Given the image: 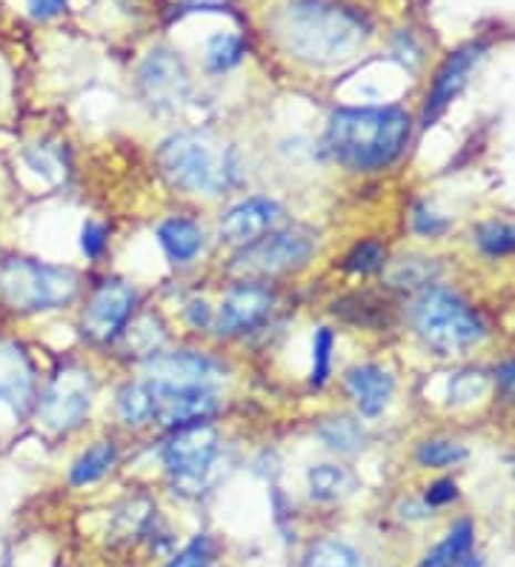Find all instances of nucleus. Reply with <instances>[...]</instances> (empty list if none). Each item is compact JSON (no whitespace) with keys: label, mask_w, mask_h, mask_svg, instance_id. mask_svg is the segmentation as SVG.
<instances>
[{"label":"nucleus","mask_w":515,"mask_h":567,"mask_svg":"<svg viewBox=\"0 0 515 567\" xmlns=\"http://www.w3.org/2000/svg\"><path fill=\"white\" fill-rule=\"evenodd\" d=\"M444 227H446V221L435 218L433 213H424V209H419V215H415V229H419V233H424V236H435V233H441Z\"/></svg>","instance_id":"4c0bfd02"},{"label":"nucleus","mask_w":515,"mask_h":567,"mask_svg":"<svg viewBox=\"0 0 515 567\" xmlns=\"http://www.w3.org/2000/svg\"><path fill=\"white\" fill-rule=\"evenodd\" d=\"M27 161L34 173H43L47 178H52V169H58V166H61L58 164V158H52V153H49L47 146H34V150H29Z\"/></svg>","instance_id":"72a5a7b5"},{"label":"nucleus","mask_w":515,"mask_h":567,"mask_svg":"<svg viewBox=\"0 0 515 567\" xmlns=\"http://www.w3.org/2000/svg\"><path fill=\"white\" fill-rule=\"evenodd\" d=\"M161 341H164V332H161L158 321L152 319V316L141 319L130 332H126V344H130V350H137V353L155 355Z\"/></svg>","instance_id":"cd10ccee"},{"label":"nucleus","mask_w":515,"mask_h":567,"mask_svg":"<svg viewBox=\"0 0 515 567\" xmlns=\"http://www.w3.org/2000/svg\"><path fill=\"white\" fill-rule=\"evenodd\" d=\"M347 390L356 399L358 410L370 419L384 413V408L390 404L392 390H395V381L387 370L375 364H361L352 367L350 373H347Z\"/></svg>","instance_id":"f3484780"},{"label":"nucleus","mask_w":515,"mask_h":567,"mask_svg":"<svg viewBox=\"0 0 515 567\" xmlns=\"http://www.w3.org/2000/svg\"><path fill=\"white\" fill-rule=\"evenodd\" d=\"M158 238L161 247L166 249V256L178 264L193 261L200 247H204V233L193 221H184V218H172V221L161 224Z\"/></svg>","instance_id":"a211bd4d"},{"label":"nucleus","mask_w":515,"mask_h":567,"mask_svg":"<svg viewBox=\"0 0 515 567\" xmlns=\"http://www.w3.org/2000/svg\"><path fill=\"white\" fill-rule=\"evenodd\" d=\"M244 55V43L235 35H215L206 47V66L213 72H227L233 70L235 63Z\"/></svg>","instance_id":"393cba45"},{"label":"nucleus","mask_w":515,"mask_h":567,"mask_svg":"<svg viewBox=\"0 0 515 567\" xmlns=\"http://www.w3.org/2000/svg\"><path fill=\"white\" fill-rule=\"evenodd\" d=\"M272 310V292L255 284H244L238 290H233L220 307L218 330L233 336V332H247L253 327L261 324Z\"/></svg>","instance_id":"dca6fc26"},{"label":"nucleus","mask_w":515,"mask_h":567,"mask_svg":"<svg viewBox=\"0 0 515 567\" xmlns=\"http://www.w3.org/2000/svg\"><path fill=\"white\" fill-rule=\"evenodd\" d=\"M415 330L435 353L453 355L484 339V324L459 296L446 290H426L412 310Z\"/></svg>","instance_id":"39448f33"},{"label":"nucleus","mask_w":515,"mask_h":567,"mask_svg":"<svg viewBox=\"0 0 515 567\" xmlns=\"http://www.w3.org/2000/svg\"><path fill=\"white\" fill-rule=\"evenodd\" d=\"M478 247L487 256H507L515 252V224H487L478 229Z\"/></svg>","instance_id":"a878e982"},{"label":"nucleus","mask_w":515,"mask_h":567,"mask_svg":"<svg viewBox=\"0 0 515 567\" xmlns=\"http://www.w3.org/2000/svg\"><path fill=\"white\" fill-rule=\"evenodd\" d=\"M146 375H150V384L181 390H215L227 379L224 367L200 353H189V350L155 353L146 361Z\"/></svg>","instance_id":"1a4fd4ad"},{"label":"nucleus","mask_w":515,"mask_h":567,"mask_svg":"<svg viewBox=\"0 0 515 567\" xmlns=\"http://www.w3.org/2000/svg\"><path fill=\"white\" fill-rule=\"evenodd\" d=\"M218 453V433L209 424H186L164 447V464L172 485L186 496L200 493Z\"/></svg>","instance_id":"0eeeda50"},{"label":"nucleus","mask_w":515,"mask_h":567,"mask_svg":"<svg viewBox=\"0 0 515 567\" xmlns=\"http://www.w3.org/2000/svg\"><path fill=\"white\" fill-rule=\"evenodd\" d=\"M470 545H473V525L470 522H459L453 530L446 533V539L441 542L435 550L426 554L421 567H455L467 559Z\"/></svg>","instance_id":"6ab92c4d"},{"label":"nucleus","mask_w":515,"mask_h":567,"mask_svg":"<svg viewBox=\"0 0 515 567\" xmlns=\"http://www.w3.org/2000/svg\"><path fill=\"white\" fill-rule=\"evenodd\" d=\"M75 296L78 276L66 267H52L18 256L0 261V301L12 310H55L69 305Z\"/></svg>","instance_id":"20e7f679"},{"label":"nucleus","mask_w":515,"mask_h":567,"mask_svg":"<svg viewBox=\"0 0 515 567\" xmlns=\"http://www.w3.org/2000/svg\"><path fill=\"white\" fill-rule=\"evenodd\" d=\"M352 476L343 467H336V464H321V467H312L309 471V491H312V498L318 502H336V498L347 496L352 491Z\"/></svg>","instance_id":"4be33fe9"},{"label":"nucleus","mask_w":515,"mask_h":567,"mask_svg":"<svg viewBox=\"0 0 515 567\" xmlns=\"http://www.w3.org/2000/svg\"><path fill=\"white\" fill-rule=\"evenodd\" d=\"M209 561H213V547H209V542L195 539L193 545H186L166 567H209Z\"/></svg>","instance_id":"2f4dec72"},{"label":"nucleus","mask_w":515,"mask_h":567,"mask_svg":"<svg viewBox=\"0 0 515 567\" xmlns=\"http://www.w3.org/2000/svg\"><path fill=\"white\" fill-rule=\"evenodd\" d=\"M189 321H193V324H206V321H209V307L204 305V301H193V305H189Z\"/></svg>","instance_id":"58836bf2"},{"label":"nucleus","mask_w":515,"mask_h":567,"mask_svg":"<svg viewBox=\"0 0 515 567\" xmlns=\"http://www.w3.org/2000/svg\"><path fill=\"white\" fill-rule=\"evenodd\" d=\"M332 344H336L332 330L321 327V330L316 332V341H312V384H316V388H321L323 381H327V375H330Z\"/></svg>","instance_id":"c85d7f7f"},{"label":"nucleus","mask_w":515,"mask_h":567,"mask_svg":"<svg viewBox=\"0 0 515 567\" xmlns=\"http://www.w3.org/2000/svg\"><path fill=\"white\" fill-rule=\"evenodd\" d=\"M303 567H364L361 559L352 554L350 547L341 542H318L316 547H309Z\"/></svg>","instance_id":"b1692460"},{"label":"nucleus","mask_w":515,"mask_h":567,"mask_svg":"<svg viewBox=\"0 0 515 567\" xmlns=\"http://www.w3.org/2000/svg\"><path fill=\"white\" fill-rule=\"evenodd\" d=\"M117 413L126 424H144L152 419V390L150 384H126L117 393Z\"/></svg>","instance_id":"5701e85b"},{"label":"nucleus","mask_w":515,"mask_h":567,"mask_svg":"<svg viewBox=\"0 0 515 567\" xmlns=\"http://www.w3.org/2000/svg\"><path fill=\"white\" fill-rule=\"evenodd\" d=\"M29 12L38 21H49V18H58V14L66 9V0H27Z\"/></svg>","instance_id":"f704fd0d"},{"label":"nucleus","mask_w":515,"mask_h":567,"mask_svg":"<svg viewBox=\"0 0 515 567\" xmlns=\"http://www.w3.org/2000/svg\"><path fill=\"white\" fill-rule=\"evenodd\" d=\"M495 381H498V390H502L507 399H515V361H507L495 370Z\"/></svg>","instance_id":"e433bc0d"},{"label":"nucleus","mask_w":515,"mask_h":567,"mask_svg":"<svg viewBox=\"0 0 515 567\" xmlns=\"http://www.w3.org/2000/svg\"><path fill=\"white\" fill-rule=\"evenodd\" d=\"M34 393V367L23 347L0 341V402H7L14 413H27Z\"/></svg>","instance_id":"2eb2a0df"},{"label":"nucleus","mask_w":515,"mask_h":567,"mask_svg":"<svg viewBox=\"0 0 515 567\" xmlns=\"http://www.w3.org/2000/svg\"><path fill=\"white\" fill-rule=\"evenodd\" d=\"M464 456H467V450L455 442H444V439L421 444L419 450V462L426 464V467H450V464L461 462Z\"/></svg>","instance_id":"bb28decb"},{"label":"nucleus","mask_w":515,"mask_h":567,"mask_svg":"<svg viewBox=\"0 0 515 567\" xmlns=\"http://www.w3.org/2000/svg\"><path fill=\"white\" fill-rule=\"evenodd\" d=\"M141 92L155 110H175L189 92V72L172 49H152L141 63Z\"/></svg>","instance_id":"9d476101"},{"label":"nucleus","mask_w":515,"mask_h":567,"mask_svg":"<svg viewBox=\"0 0 515 567\" xmlns=\"http://www.w3.org/2000/svg\"><path fill=\"white\" fill-rule=\"evenodd\" d=\"M316 252V236L309 229H275L235 256L233 272L247 278H267L298 270Z\"/></svg>","instance_id":"423d86ee"},{"label":"nucleus","mask_w":515,"mask_h":567,"mask_svg":"<svg viewBox=\"0 0 515 567\" xmlns=\"http://www.w3.org/2000/svg\"><path fill=\"white\" fill-rule=\"evenodd\" d=\"M81 249L86 258H97L106 249V227L97 221H86L81 229Z\"/></svg>","instance_id":"473e14b6"},{"label":"nucleus","mask_w":515,"mask_h":567,"mask_svg":"<svg viewBox=\"0 0 515 567\" xmlns=\"http://www.w3.org/2000/svg\"><path fill=\"white\" fill-rule=\"evenodd\" d=\"M269 29L289 55L318 70L350 63L370 41L364 14L338 0H284L269 12Z\"/></svg>","instance_id":"f257e3e1"},{"label":"nucleus","mask_w":515,"mask_h":567,"mask_svg":"<svg viewBox=\"0 0 515 567\" xmlns=\"http://www.w3.org/2000/svg\"><path fill=\"white\" fill-rule=\"evenodd\" d=\"M161 173L186 193L218 195L229 187V153L204 132H175L158 146Z\"/></svg>","instance_id":"7ed1b4c3"},{"label":"nucleus","mask_w":515,"mask_h":567,"mask_svg":"<svg viewBox=\"0 0 515 567\" xmlns=\"http://www.w3.org/2000/svg\"><path fill=\"white\" fill-rule=\"evenodd\" d=\"M92 375L81 367H66L52 379L47 393L38 402V419L52 433H63L83 422V415L90 413L92 404Z\"/></svg>","instance_id":"6e6552de"},{"label":"nucleus","mask_w":515,"mask_h":567,"mask_svg":"<svg viewBox=\"0 0 515 567\" xmlns=\"http://www.w3.org/2000/svg\"><path fill=\"white\" fill-rule=\"evenodd\" d=\"M384 261H387L384 247H381L378 241H364L352 249L350 258H347V267H350L352 272H361V276H367V272L381 270V267H384Z\"/></svg>","instance_id":"c756f323"},{"label":"nucleus","mask_w":515,"mask_h":567,"mask_svg":"<svg viewBox=\"0 0 515 567\" xmlns=\"http://www.w3.org/2000/svg\"><path fill=\"white\" fill-rule=\"evenodd\" d=\"M132 307H135V292L121 281H106L83 312V330L95 341L115 339L132 316Z\"/></svg>","instance_id":"9b49d317"},{"label":"nucleus","mask_w":515,"mask_h":567,"mask_svg":"<svg viewBox=\"0 0 515 567\" xmlns=\"http://www.w3.org/2000/svg\"><path fill=\"white\" fill-rule=\"evenodd\" d=\"M152 390V415L164 427H186L198 424L218 410L213 390H181V388H158L150 384Z\"/></svg>","instance_id":"ddd939ff"},{"label":"nucleus","mask_w":515,"mask_h":567,"mask_svg":"<svg viewBox=\"0 0 515 567\" xmlns=\"http://www.w3.org/2000/svg\"><path fill=\"white\" fill-rule=\"evenodd\" d=\"M430 278H433V267H430V264H424L421 258H410V261L404 258V261L392 270L390 281L395 284V287H406V290H412V287H424Z\"/></svg>","instance_id":"7c9ffc66"},{"label":"nucleus","mask_w":515,"mask_h":567,"mask_svg":"<svg viewBox=\"0 0 515 567\" xmlns=\"http://www.w3.org/2000/svg\"><path fill=\"white\" fill-rule=\"evenodd\" d=\"M318 439L338 453H356V450L364 447L367 436L361 424L341 415V419H327V422L318 424Z\"/></svg>","instance_id":"412c9836"},{"label":"nucleus","mask_w":515,"mask_h":567,"mask_svg":"<svg viewBox=\"0 0 515 567\" xmlns=\"http://www.w3.org/2000/svg\"><path fill=\"white\" fill-rule=\"evenodd\" d=\"M284 224V207L269 198H247V202L235 204L224 221H220V236L227 238L229 244L238 247H249L258 238L269 236Z\"/></svg>","instance_id":"f8f14e48"},{"label":"nucleus","mask_w":515,"mask_h":567,"mask_svg":"<svg viewBox=\"0 0 515 567\" xmlns=\"http://www.w3.org/2000/svg\"><path fill=\"white\" fill-rule=\"evenodd\" d=\"M459 496V491H455V485L453 482H435L433 487H430V491H426V505H433V507H439V505H446V502H453V498Z\"/></svg>","instance_id":"c9c22d12"},{"label":"nucleus","mask_w":515,"mask_h":567,"mask_svg":"<svg viewBox=\"0 0 515 567\" xmlns=\"http://www.w3.org/2000/svg\"><path fill=\"white\" fill-rule=\"evenodd\" d=\"M117 453L110 442H97L92 444L75 464H72V471H69V478H72V485H92L101 476L110 473V467L115 464Z\"/></svg>","instance_id":"aec40b11"},{"label":"nucleus","mask_w":515,"mask_h":567,"mask_svg":"<svg viewBox=\"0 0 515 567\" xmlns=\"http://www.w3.org/2000/svg\"><path fill=\"white\" fill-rule=\"evenodd\" d=\"M410 118L399 106H356L332 112L327 153L350 169H381L404 153Z\"/></svg>","instance_id":"f03ea898"},{"label":"nucleus","mask_w":515,"mask_h":567,"mask_svg":"<svg viewBox=\"0 0 515 567\" xmlns=\"http://www.w3.org/2000/svg\"><path fill=\"white\" fill-rule=\"evenodd\" d=\"M484 43H470V47L459 49L453 58H446V63L439 70L433 81V90L426 95L424 106V126H430L433 121H439L444 115V110L453 104V97L459 95L464 86H467V78L473 72L475 63L484 55Z\"/></svg>","instance_id":"4468645a"}]
</instances>
